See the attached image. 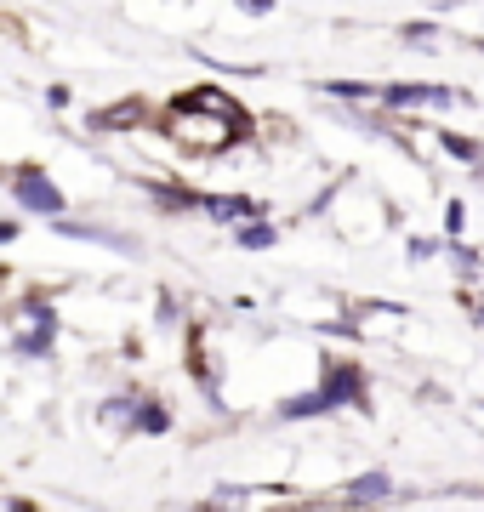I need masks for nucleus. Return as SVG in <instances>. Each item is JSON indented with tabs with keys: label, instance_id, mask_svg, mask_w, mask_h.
Listing matches in <instances>:
<instances>
[{
	"label": "nucleus",
	"instance_id": "1",
	"mask_svg": "<svg viewBox=\"0 0 484 512\" xmlns=\"http://www.w3.org/2000/svg\"><path fill=\"white\" fill-rule=\"evenodd\" d=\"M160 131L177 143L183 160H223V154H234L245 137H257L251 126L228 120V114L200 109V103H188V97H171L166 109H160Z\"/></svg>",
	"mask_w": 484,
	"mask_h": 512
},
{
	"label": "nucleus",
	"instance_id": "2",
	"mask_svg": "<svg viewBox=\"0 0 484 512\" xmlns=\"http://www.w3.org/2000/svg\"><path fill=\"white\" fill-rule=\"evenodd\" d=\"M63 342V308H57V296L46 291H18V279H12V291H6V348L18 365H46Z\"/></svg>",
	"mask_w": 484,
	"mask_h": 512
},
{
	"label": "nucleus",
	"instance_id": "3",
	"mask_svg": "<svg viewBox=\"0 0 484 512\" xmlns=\"http://www.w3.org/2000/svg\"><path fill=\"white\" fill-rule=\"evenodd\" d=\"M6 194H12V211H23V217H35V222L69 217V188L57 183L52 165H35V160L12 165L6 171Z\"/></svg>",
	"mask_w": 484,
	"mask_h": 512
},
{
	"label": "nucleus",
	"instance_id": "4",
	"mask_svg": "<svg viewBox=\"0 0 484 512\" xmlns=\"http://www.w3.org/2000/svg\"><path fill=\"white\" fill-rule=\"evenodd\" d=\"M467 92H456V86H445V80H388L382 86V109L388 114H450L462 109Z\"/></svg>",
	"mask_w": 484,
	"mask_h": 512
},
{
	"label": "nucleus",
	"instance_id": "5",
	"mask_svg": "<svg viewBox=\"0 0 484 512\" xmlns=\"http://www.w3.org/2000/svg\"><path fill=\"white\" fill-rule=\"evenodd\" d=\"M410 501H416V495L399 490L382 467H365V473L342 478V490L319 495V507H410Z\"/></svg>",
	"mask_w": 484,
	"mask_h": 512
},
{
	"label": "nucleus",
	"instance_id": "6",
	"mask_svg": "<svg viewBox=\"0 0 484 512\" xmlns=\"http://www.w3.org/2000/svg\"><path fill=\"white\" fill-rule=\"evenodd\" d=\"M63 239H75V245H97V251H114V256H143V239L126 234V228H109V222H86V217H57L52 222Z\"/></svg>",
	"mask_w": 484,
	"mask_h": 512
},
{
	"label": "nucleus",
	"instance_id": "7",
	"mask_svg": "<svg viewBox=\"0 0 484 512\" xmlns=\"http://www.w3.org/2000/svg\"><path fill=\"white\" fill-rule=\"evenodd\" d=\"M160 114L143 103V97H120V103H109V109H92L86 114V126H92V137H131V131L154 126Z\"/></svg>",
	"mask_w": 484,
	"mask_h": 512
},
{
	"label": "nucleus",
	"instance_id": "8",
	"mask_svg": "<svg viewBox=\"0 0 484 512\" xmlns=\"http://www.w3.org/2000/svg\"><path fill=\"white\" fill-rule=\"evenodd\" d=\"M257 211H268V205L251 200V194H240V188H205L200 194V217L217 222V228H240V222L257 217Z\"/></svg>",
	"mask_w": 484,
	"mask_h": 512
},
{
	"label": "nucleus",
	"instance_id": "9",
	"mask_svg": "<svg viewBox=\"0 0 484 512\" xmlns=\"http://www.w3.org/2000/svg\"><path fill=\"white\" fill-rule=\"evenodd\" d=\"M171 427H177V410L160 393L137 387V399H131V439H166Z\"/></svg>",
	"mask_w": 484,
	"mask_h": 512
},
{
	"label": "nucleus",
	"instance_id": "10",
	"mask_svg": "<svg viewBox=\"0 0 484 512\" xmlns=\"http://www.w3.org/2000/svg\"><path fill=\"white\" fill-rule=\"evenodd\" d=\"M342 308H348V319L359 325V336H365V342H371V336H393V330L410 325L405 302H342Z\"/></svg>",
	"mask_w": 484,
	"mask_h": 512
},
{
	"label": "nucleus",
	"instance_id": "11",
	"mask_svg": "<svg viewBox=\"0 0 484 512\" xmlns=\"http://www.w3.org/2000/svg\"><path fill=\"white\" fill-rule=\"evenodd\" d=\"M228 239H234V251L262 256V251L280 245V222H274V211H257V217H245L240 228H228Z\"/></svg>",
	"mask_w": 484,
	"mask_h": 512
},
{
	"label": "nucleus",
	"instance_id": "12",
	"mask_svg": "<svg viewBox=\"0 0 484 512\" xmlns=\"http://www.w3.org/2000/svg\"><path fill=\"white\" fill-rule=\"evenodd\" d=\"M382 86L388 80H319V92L325 97H336V103H365V109H382Z\"/></svg>",
	"mask_w": 484,
	"mask_h": 512
},
{
	"label": "nucleus",
	"instance_id": "13",
	"mask_svg": "<svg viewBox=\"0 0 484 512\" xmlns=\"http://www.w3.org/2000/svg\"><path fill=\"white\" fill-rule=\"evenodd\" d=\"M433 148H439L445 160L467 165V171L484 160V143H479V137H467V131H450V126H433Z\"/></svg>",
	"mask_w": 484,
	"mask_h": 512
},
{
	"label": "nucleus",
	"instance_id": "14",
	"mask_svg": "<svg viewBox=\"0 0 484 512\" xmlns=\"http://www.w3.org/2000/svg\"><path fill=\"white\" fill-rule=\"evenodd\" d=\"M188 103H200V109H211V114H228V120H240V126H251V114H245V103L234 92H223V86H188ZM257 131V126H251Z\"/></svg>",
	"mask_w": 484,
	"mask_h": 512
},
{
	"label": "nucleus",
	"instance_id": "15",
	"mask_svg": "<svg viewBox=\"0 0 484 512\" xmlns=\"http://www.w3.org/2000/svg\"><path fill=\"white\" fill-rule=\"evenodd\" d=\"M154 325L171 330V336H183V330H188V308H183V296H177V291L154 296Z\"/></svg>",
	"mask_w": 484,
	"mask_h": 512
},
{
	"label": "nucleus",
	"instance_id": "16",
	"mask_svg": "<svg viewBox=\"0 0 484 512\" xmlns=\"http://www.w3.org/2000/svg\"><path fill=\"white\" fill-rule=\"evenodd\" d=\"M445 245H450V234L445 239H439V234H405V262H410V268L439 262V256H445Z\"/></svg>",
	"mask_w": 484,
	"mask_h": 512
},
{
	"label": "nucleus",
	"instance_id": "17",
	"mask_svg": "<svg viewBox=\"0 0 484 512\" xmlns=\"http://www.w3.org/2000/svg\"><path fill=\"white\" fill-rule=\"evenodd\" d=\"M399 40H405V46H422V52H439V46H445V40H439V23H405V29H399Z\"/></svg>",
	"mask_w": 484,
	"mask_h": 512
},
{
	"label": "nucleus",
	"instance_id": "18",
	"mask_svg": "<svg viewBox=\"0 0 484 512\" xmlns=\"http://www.w3.org/2000/svg\"><path fill=\"white\" fill-rule=\"evenodd\" d=\"M439 228H445L450 239H462L467 234V200H445V205H439Z\"/></svg>",
	"mask_w": 484,
	"mask_h": 512
},
{
	"label": "nucleus",
	"instance_id": "19",
	"mask_svg": "<svg viewBox=\"0 0 484 512\" xmlns=\"http://www.w3.org/2000/svg\"><path fill=\"white\" fill-rule=\"evenodd\" d=\"M234 12L251 18V23H262V18H274V0H234Z\"/></svg>",
	"mask_w": 484,
	"mask_h": 512
},
{
	"label": "nucleus",
	"instance_id": "20",
	"mask_svg": "<svg viewBox=\"0 0 484 512\" xmlns=\"http://www.w3.org/2000/svg\"><path fill=\"white\" fill-rule=\"evenodd\" d=\"M18 217H23V211H18ZM18 217H12V222H6V228H0V245H6V251H12V245H18V239H23V222Z\"/></svg>",
	"mask_w": 484,
	"mask_h": 512
},
{
	"label": "nucleus",
	"instance_id": "21",
	"mask_svg": "<svg viewBox=\"0 0 484 512\" xmlns=\"http://www.w3.org/2000/svg\"><path fill=\"white\" fill-rule=\"evenodd\" d=\"M63 103H69V86H63V80H57V86H46V109H63Z\"/></svg>",
	"mask_w": 484,
	"mask_h": 512
},
{
	"label": "nucleus",
	"instance_id": "22",
	"mask_svg": "<svg viewBox=\"0 0 484 512\" xmlns=\"http://www.w3.org/2000/svg\"><path fill=\"white\" fill-rule=\"evenodd\" d=\"M473 183H479V188H484V160H479V165H473Z\"/></svg>",
	"mask_w": 484,
	"mask_h": 512
},
{
	"label": "nucleus",
	"instance_id": "23",
	"mask_svg": "<svg viewBox=\"0 0 484 512\" xmlns=\"http://www.w3.org/2000/svg\"><path fill=\"white\" fill-rule=\"evenodd\" d=\"M473 46H479V52H484V35H479V40H473Z\"/></svg>",
	"mask_w": 484,
	"mask_h": 512
}]
</instances>
